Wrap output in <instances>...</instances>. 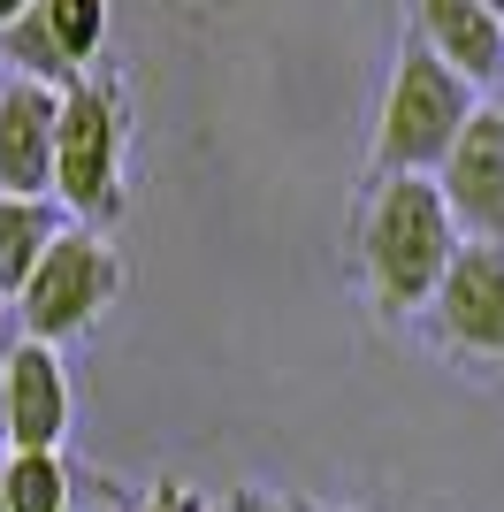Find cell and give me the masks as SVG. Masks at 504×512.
I'll return each mask as SVG.
<instances>
[{"mask_svg": "<svg viewBox=\"0 0 504 512\" xmlns=\"http://www.w3.org/2000/svg\"><path fill=\"white\" fill-rule=\"evenodd\" d=\"M459 245L466 237L451 222V207H443L436 176H367L352 253H359V283H367V299H375L382 321L428 314V299L451 276Z\"/></svg>", "mask_w": 504, "mask_h": 512, "instance_id": "obj_1", "label": "cell"}, {"mask_svg": "<svg viewBox=\"0 0 504 512\" xmlns=\"http://www.w3.org/2000/svg\"><path fill=\"white\" fill-rule=\"evenodd\" d=\"M482 92L459 85L451 69L428 54V46L405 39L390 85L375 107V138H367V176H436L443 153L459 146V130L474 123Z\"/></svg>", "mask_w": 504, "mask_h": 512, "instance_id": "obj_2", "label": "cell"}, {"mask_svg": "<svg viewBox=\"0 0 504 512\" xmlns=\"http://www.w3.org/2000/svg\"><path fill=\"white\" fill-rule=\"evenodd\" d=\"M123 161H130L123 85H107V77L62 85V123H54V207H62L69 222H84V230H107V222L130 207Z\"/></svg>", "mask_w": 504, "mask_h": 512, "instance_id": "obj_3", "label": "cell"}, {"mask_svg": "<svg viewBox=\"0 0 504 512\" xmlns=\"http://www.w3.org/2000/svg\"><path fill=\"white\" fill-rule=\"evenodd\" d=\"M115 291H123V260H115L107 230L69 222V230L46 245V260L23 276V291H16L8 314H16V337L54 344V352H62L69 337H84V329L115 306Z\"/></svg>", "mask_w": 504, "mask_h": 512, "instance_id": "obj_4", "label": "cell"}, {"mask_svg": "<svg viewBox=\"0 0 504 512\" xmlns=\"http://www.w3.org/2000/svg\"><path fill=\"white\" fill-rule=\"evenodd\" d=\"M107 31H115V0H31L16 23H0V62L8 77L62 92L92 77V62L107 54Z\"/></svg>", "mask_w": 504, "mask_h": 512, "instance_id": "obj_5", "label": "cell"}, {"mask_svg": "<svg viewBox=\"0 0 504 512\" xmlns=\"http://www.w3.org/2000/svg\"><path fill=\"white\" fill-rule=\"evenodd\" d=\"M420 321L466 360H504V245H459Z\"/></svg>", "mask_w": 504, "mask_h": 512, "instance_id": "obj_6", "label": "cell"}, {"mask_svg": "<svg viewBox=\"0 0 504 512\" xmlns=\"http://www.w3.org/2000/svg\"><path fill=\"white\" fill-rule=\"evenodd\" d=\"M0 390H8V451H62L77 421V390L54 344L8 337L0 352Z\"/></svg>", "mask_w": 504, "mask_h": 512, "instance_id": "obj_7", "label": "cell"}, {"mask_svg": "<svg viewBox=\"0 0 504 512\" xmlns=\"http://www.w3.org/2000/svg\"><path fill=\"white\" fill-rule=\"evenodd\" d=\"M436 192H443V207H451L466 245H504V123L489 115V100L474 107L459 146L443 153Z\"/></svg>", "mask_w": 504, "mask_h": 512, "instance_id": "obj_8", "label": "cell"}, {"mask_svg": "<svg viewBox=\"0 0 504 512\" xmlns=\"http://www.w3.org/2000/svg\"><path fill=\"white\" fill-rule=\"evenodd\" d=\"M54 123H62L54 85L0 77V192L8 199H54Z\"/></svg>", "mask_w": 504, "mask_h": 512, "instance_id": "obj_9", "label": "cell"}, {"mask_svg": "<svg viewBox=\"0 0 504 512\" xmlns=\"http://www.w3.org/2000/svg\"><path fill=\"white\" fill-rule=\"evenodd\" d=\"M413 46H428L459 85H504V16L482 0H413Z\"/></svg>", "mask_w": 504, "mask_h": 512, "instance_id": "obj_10", "label": "cell"}, {"mask_svg": "<svg viewBox=\"0 0 504 512\" xmlns=\"http://www.w3.org/2000/svg\"><path fill=\"white\" fill-rule=\"evenodd\" d=\"M69 230V214L54 207V199H8L0 192V299L16 306L23 276L46 260V245Z\"/></svg>", "mask_w": 504, "mask_h": 512, "instance_id": "obj_11", "label": "cell"}, {"mask_svg": "<svg viewBox=\"0 0 504 512\" xmlns=\"http://www.w3.org/2000/svg\"><path fill=\"white\" fill-rule=\"evenodd\" d=\"M77 482H69L62 451H8L0 459V512H69Z\"/></svg>", "mask_w": 504, "mask_h": 512, "instance_id": "obj_12", "label": "cell"}, {"mask_svg": "<svg viewBox=\"0 0 504 512\" xmlns=\"http://www.w3.org/2000/svg\"><path fill=\"white\" fill-rule=\"evenodd\" d=\"M130 512H207V497H191V490H176V482H161V490H146Z\"/></svg>", "mask_w": 504, "mask_h": 512, "instance_id": "obj_13", "label": "cell"}, {"mask_svg": "<svg viewBox=\"0 0 504 512\" xmlns=\"http://www.w3.org/2000/svg\"><path fill=\"white\" fill-rule=\"evenodd\" d=\"M222 512H291V505H275V497H230Z\"/></svg>", "mask_w": 504, "mask_h": 512, "instance_id": "obj_14", "label": "cell"}, {"mask_svg": "<svg viewBox=\"0 0 504 512\" xmlns=\"http://www.w3.org/2000/svg\"><path fill=\"white\" fill-rule=\"evenodd\" d=\"M23 8H31V0H0V23H16V16H23Z\"/></svg>", "mask_w": 504, "mask_h": 512, "instance_id": "obj_15", "label": "cell"}, {"mask_svg": "<svg viewBox=\"0 0 504 512\" xmlns=\"http://www.w3.org/2000/svg\"><path fill=\"white\" fill-rule=\"evenodd\" d=\"M69 512H123V505H92V497H77V505H69Z\"/></svg>", "mask_w": 504, "mask_h": 512, "instance_id": "obj_16", "label": "cell"}, {"mask_svg": "<svg viewBox=\"0 0 504 512\" xmlns=\"http://www.w3.org/2000/svg\"><path fill=\"white\" fill-rule=\"evenodd\" d=\"M0 451H8V390H0Z\"/></svg>", "mask_w": 504, "mask_h": 512, "instance_id": "obj_17", "label": "cell"}, {"mask_svg": "<svg viewBox=\"0 0 504 512\" xmlns=\"http://www.w3.org/2000/svg\"><path fill=\"white\" fill-rule=\"evenodd\" d=\"M489 115H497V123H504V85H497V92H489Z\"/></svg>", "mask_w": 504, "mask_h": 512, "instance_id": "obj_18", "label": "cell"}, {"mask_svg": "<svg viewBox=\"0 0 504 512\" xmlns=\"http://www.w3.org/2000/svg\"><path fill=\"white\" fill-rule=\"evenodd\" d=\"M482 8H497V16H504V0H482Z\"/></svg>", "mask_w": 504, "mask_h": 512, "instance_id": "obj_19", "label": "cell"}, {"mask_svg": "<svg viewBox=\"0 0 504 512\" xmlns=\"http://www.w3.org/2000/svg\"><path fill=\"white\" fill-rule=\"evenodd\" d=\"M0 352H8V337H0Z\"/></svg>", "mask_w": 504, "mask_h": 512, "instance_id": "obj_20", "label": "cell"}, {"mask_svg": "<svg viewBox=\"0 0 504 512\" xmlns=\"http://www.w3.org/2000/svg\"><path fill=\"white\" fill-rule=\"evenodd\" d=\"M207 512H222V505H207Z\"/></svg>", "mask_w": 504, "mask_h": 512, "instance_id": "obj_21", "label": "cell"}, {"mask_svg": "<svg viewBox=\"0 0 504 512\" xmlns=\"http://www.w3.org/2000/svg\"><path fill=\"white\" fill-rule=\"evenodd\" d=\"M0 459H8V451H0Z\"/></svg>", "mask_w": 504, "mask_h": 512, "instance_id": "obj_22", "label": "cell"}]
</instances>
